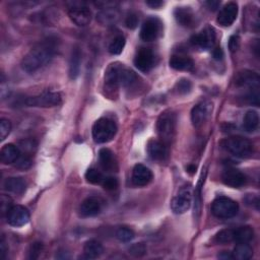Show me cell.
Segmentation results:
<instances>
[{
  "label": "cell",
  "instance_id": "74e56055",
  "mask_svg": "<svg viewBox=\"0 0 260 260\" xmlns=\"http://www.w3.org/2000/svg\"><path fill=\"white\" fill-rule=\"evenodd\" d=\"M11 131V123L8 119L2 118L0 121V139L4 140Z\"/></svg>",
  "mask_w": 260,
  "mask_h": 260
},
{
  "label": "cell",
  "instance_id": "44dd1931",
  "mask_svg": "<svg viewBox=\"0 0 260 260\" xmlns=\"http://www.w3.org/2000/svg\"><path fill=\"white\" fill-rule=\"evenodd\" d=\"M99 162L103 170L114 172L117 170V161L115 155L109 149H101L99 152Z\"/></svg>",
  "mask_w": 260,
  "mask_h": 260
},
{
  "label": "cell",
  "instance_id": "bcb514c9",
  "mask_svg": "<svg viewBox=\"0 0 260 260\" xmlns=\"http://www.w3.org/2000/svg\"><path fill=\"white\" fill-rule=\"evenodd\" d=\"M36 148L34 140H22L20 141V149L25 152H32Z\"/></svg>",
  "mask_w": 260,
  "mask_h": 260
},
{
  "label": "cell",
  "instance_id": "6da1fadb",
  "mask_svg": "<svg viewBox=\"0 0 260 260\" xmlns=\"http://www.w3.org/2000/svg\"><path fill=\"white\" fill-rule=\"evenodd\" d=\"M55 54V47L49 42H42L36 45L30 52L23 57L21 61V67L29 74L38 72L53 59Z\"/></svg>",
  "mask_w": 260,
  "mask_h": 260
},
{
  "label": "cell",
  "instance_id": "5b68a950",
  "mask_svg": "<svg viewBox=\"0 0 260 260\" xmlns=\"http://www.w3.org/2000/svg\"><path fill=\"white\" fill-rule=\"evenodd\" d=\"M117 132L116 123L109 118H101L92 126V138L96 144H106L112 140Z\"/></svg>",
  "mask_w": 260,
  "mask_h": 260
},
{
  "label": "cell",
  "instance_id": "8fae6325",
  "mask_svg": "<svg viewBox=\"0 0 260 260\" xmlns=\"http://www.w3.org/2000/svg\"><path fill=\"white\" fill-rule=\"evenodd\" d=\"M216 43V31L212 27H205L200 33L191 38V44L201 50H208Z\"/></svg>",
  "mask_w": 260,
  "mask_h": 260
},
{
  "label": "cell",
  "instance_id": "52a82bcc",
  "mask_svg": "<svg viewBox=\"0 0 260 260\" xmlns=\"http://www.w3.org/2000/svg\"><path fill=\"white\" fill-rule=\"evenodd\" d=\"M68 15L74 23L79 27L88 25L91 19V12L85 2H69Z\"/></svg>",
  "mask_w": 260,
  "mask_h": 260
},
{
  "label": "cell",
  "instance_id": "b9f144b4",
  "mask_svg": "<svg viewBox=\"0 0 260 260\" xmlns=\"http://www.w3.org/2000/svg\"><path fill=\"white\" fill-rule=\"evenodd\" d=\"M0 205H1L2 214H7L8 210L13 206L12 205V199L9 196L2 195L1 196V203H0Z\"/></svg>",
  "mask_w": 260,
  "mask_h": 260
},
{
  "label": "cell",
  "instance_id": "c3c4849f",
  "mask_svg": "<svg viewBox=\"0 0 260 260\" xmlns=\"http://www.w3.org/2000/svg\"><path fill=\"white\" fill-rule=\"evenodd\" d=\"M212 55H214L215 59H218V60L222 59V57L224 56V53H223L221 47H217L216 49H214V51H212Z\"/></svg>",
  "mask_w": 260,
  "mask_h": 260
},
{
  "label": "cell",
  "instance_id": "f35d334b",
  "mask_svg": "<svg viewBox=\"0 0 260 260\" xmlns=\"http://www.w3.org/2000/svg\"><path fill=\"white\" fill-rule=\"evenodd\" d=\"M14 165H15V167L19 170H27L31 167L32 160L27 155H22V156H19V158L14 163Z\"/></svg>",
  "mask_w": 260,
  "mask_h": 260
},
{
  "label": "cell",
  "instance_id": "f907efd6",
  "mask_svg": "<svg viewBox=\"0 0 260 260\" xmlns=\"http://www.w3.org/2000/svg\"><path fill=\"white\" fill-rule=\"evenodd\" d=\"M206 5L209 7V9L216 10L219 7L220 2L219 1H208V2H206Z\"/></svg>",
  "mask_w": 260,
  "mask_h": 260
},
{
  "label": "cell",
  "instance_id": "e0dca14e",
  "mask_svg": "<svg viewBox=\"0 0 260 260\" xmlns=\"http://www.w3.org/2000/svg\"><path fill=\"white\" fill-rule=\"evenodd\" d=\"M222 180L227 186H230L232 188H241L246 184L247 178L239 170L229 168L223 173Z\"/></svg>",
  "mask_w": 260,
  "mask_h": 260
},
{
  "label": "cell",
  "instance_id": "f546056e",
  "mask_svg": "<svg viewBox=\"0 0 260 260\" xmlns=\"http://www.w3.org/2000/svg\"><path fill=\"white\" fill-rule=\"evenodd\" d=\"M259 125V116L256 111L250 110L246 113L244 120H243V127L247 132H254Z\"/></svg>",
  "mask_w": 260,
  "mask_h": 260
},
{
  "label": "cell",
  "instance_id": "1f68e13d",
  "mask_svg": "<svg viewBox=\"0 0 260 260\" xmlns=\"http://www.w3.org/2000/svg\"><path fill=\"white\" fill-rule=\"evenodd\" d=\"M125 47V38L123 36H117L109 45V52L112 55H119L122 53Z\"/></svg>",
  "mask_w": 260,
  "mask_h": 260
},
{
  "label": "cell",
  "instance_id": "4316f807",
  "mask_svg": "<svg viewBox=\"0 0 260 260\" xmlns=\"http://www.w3.org/2000/svg\"><path fill=\"white\" fill-rule=\"evenodd\" d=\"M104 248L97 240H89L85 244L84 253L87 259H96L103 254Z\"/></svg>",
  "mask_w": 260,
  "mask_h": 260
},
{
  "label": "cell",
  "instance_id": "ee69618b",
  "mask_svg": "<svg viewBox=\"0 0 260 260\" xmlns=\"http://www.w3.org/2000/svg\"><path fill=\"white\" fill-rule=\"evenodd\" d=\"M42 243H34L32 244L31 246V249H30V252H29V258L30 259H36L39 257L41 251H42Z\"/></svg>",
  "mask_w": 260,
  "mask_h": 260
},
{
  "label": "cell",
  "instance_id": "d4e9b609",
  "mask_svg": "<svg viewBox=\"0 0 260 260\" xmlns=\"http://www.w3.org/2000/svg\"><path fill=\"white\" fill-rule=\"evenodd\" d=\"M20 156V150L12 144L5 145L0 152V157H1V162L4 165H10L16 162V160Z\"/></svg>",
  "mask_w": 260,
  "mask_h": 260
},
{
  "label": "cell",
  "instance_id": "f5cc1de1",
  "mask_svg": "<svg viewBox=\"0 0 260 260\" xmlns=\"http://www.w3.org/2000/svg\"><path fill=\"white\" fill-rule=\"evenodd\" d=\"M195 170H196V167H195V166H192V165H190V166L187 167V172H188V173L193 174V173L195 172Z\"/></svg>",
  "mask_w": 260,
  "mask_h": 260
},
{
  "label": "cell",
  "instance_id": "30bf717a",
  "mask_svg": "<svg viewBox=\"0 0 260 260\" xmlns=\"http://www.w3.org/2000/svg\"><path fill=\"white\" fill-rule=\"evenodd\" d=\"M192 201V193L190 187L181 188L178 194L173 198L171 203V208L176 215H182L190 208Z\"/></svg>",
  "mask_w": 260,
  "mask_h": 260
},
{
  "label": "cell",
  "instance_id": "277c9868",
  "mask_svg": "<svg viewBox=\"0 0 260 260\" xmlns=\"http://www.w3.org/2000/svg\"><path fill=\"white\" fill-rule=\"evenodd\" d=\"M222 145L227 152L240 159L250 158L253 154V145L251 144V141L242 136H233L227 138L223 141Z\"/></svg>",
  "mask_w": 260,
  "mask_h": 260
},
{
  "label": "cell",
  "instance_id": "8d00e7d4",
  "mask_svg": "<svg viewBox=\"0 0 260 260\" xmlns=\"http://www.w3.org/2000/svg\"><path fill=\"white\" fill-rule=\"evenodd\" d=\"M191 88H192V84L187 79H182V80L178 81V83L176 85V89L181 94L188 93L191 90Z\"/></svg>",
  "mask_w": 260,
  "mask_h": 260
},
{
  "label": "cell",
  "instance_id": "2e32d148",
  "mask_svg": "<svg viewBox=\"0 0 260 260\" xmlns=\"http://www.w3.org/2000/svg\"><path fill=\"white\" fill-rule=\"evenodd\" d=\"M131 179L133 185L137 187H144L150 184L153 180V173L145 165L137 164L133 168Z\"/></svg>",
  "mask_w": 260,
  "mask_h": 260
},
{
  "label": "cell",
  "instance_id": "816d5d0a",
  "mask_svg": "<svg viewBox=\"0 0 260 260\" xmlns=\"http://www.w3.org/2000/svg\"><path fill=\"white\" fill-rule=\"evenodd\" d=\"M219 258L227 260V259H233V256H232V253H230L229 251H224L221 254H219Z\"/></svg>",
  "mask_w": 260,
  "mask_h": 260
},
{
  "label": "cell",
  "instance_id": "7402d4cb",
  "mask_svg": "<svg viewBox=\"0 0 260 260\" xmlns=\"http://www.w3.org/2000/svg\"><path fill=\"white\" fill-rule=\"evenodd\" d=\"M175 18L183 27H193L195 16L190 7H177L175 10Z\"/></svg>",
  "mask_w": 260,
  "mask_h": 260
},
{
  "label": "cell",
  "instance_id": "7c38bea8",
  "mask_svg": "<svg viewBox=\"0 0 260 260\" xmlns=\"http://www.w3.org/2000/svg\"><path fill=\"white\" fill-rule=\"evenodd\" d=\"M6 220L11 227L19 228L29 223L30 212L25 206L13 205L6 214Z\"/></svg>",
  "mask_w": 260,
  "mask_h": 260
},
{
  "label": "cell",
  "instance_id": "9a60e30c",
  "mask_svg": "<svg viewBox=\"0 0 260 260\" xmlns=\"http://www.w3.org/2000/svg\"><path fill=\"white\" fill-rule=\"evenodd\" d=\"M102 209V202L98 197L90 196L86 198L81 206H80V214L83 218H91L96 217L100 214Z\"/></svg>",
  "mask_w": 260,
  "mask_h": 260
},
{
  "label": "cell",
  "instance_id": "8992f818",
  "mask_svg": "<svg viewBox=\"0 0 260 260\" xmlns=\"http://www.w3.org/2000/svg\"><path fill=\"white\" fill-rule=\"evenodd\" d=\"M239 205L233 199L220 196L211 204V212L218 219H231L238 214Z\"/></svg>",
  "mask_w": 260,
  "mask_h": 260
},
{
  "label": "cell",
  "instance_id": "7bdbcfd3",
  "mask_svg": "<svg viewBox=\"0 0 260 260\" xmlns=\"http://www.w3.org/2000/svg\"><path fill=\"white\" fill-rule=\"evenodd\" d=\"M240 47V38L237 35H234L229 40V49L231 52H236Z\"/></svg>",
  "mask_w": 260,
  "mask_h": 260
},
{
  "label": "cell",
  "instance_id": "603a6c76",
  "mask_svg": "<svg viewBox=\"0 0 260 260\" xmlns=\"http://www.w3.org/2000/svg\"><path fill=\"white\" fill-rule=\"evenodd\" d=\"M169 64L173 69L180 70V72H191L194 67V62L191 58L181 55L172 56Z\"/></svg>",
  "mask_w": 260,
  "mask_h": 260
},
{
  "label": "cell",
  "instance_id": "ab89813d",
  "mask_svg": "<svg viewBox=\"0 0 260 260\" xmlns=\"http://www.w3.org/2000/svg\"><path fill=\"white\" fill-rule=\"evenodd\" d=\"M129 251L132 255L136 257H140V256H144L147 253V246L144 243L134 244L133 246L130 247Z\"/></svg>",
  "mask_w": 260,
  "mask_h": 260
},
{
  "label": "cell",
  "instance_id": "f1b7e54d",
  "mask_svg": "<svg viewBox=\"0 0 260 260\" xmlns=\"http://www.w3.org/2000/svg\"><path fill=\"white\" fill-rule=\"evenodd\" d=\"M233 259L248 260L253 256V250L247 243H238L232 252Z\"/></svg>",
  "mask_w": 260,
  "mask_h": 260
},
{
  "label": "cell",
  "instance_id": "ac0fdd59",
  "mask_svg": "<svg viewBox=\"0 0 260 260\" xmlns=\"http://www.w3.org/2000/svg\"><path fill=\"white\" fill-rule=\"evenodd\" d=\"M237 15L238 5L234 2H230L222 8L217 18V21L222 27H230L233 25L236 18H237Z\"/></svg>",
  "mask_w": 260,
  "mask_h": 260
},
{
  "label": "cell",
  "instance_id": "5bb4252c",
  "mask_svg": "<svg viewBox=\"0 0 260 260\" xmlns=\"http://www.w3.org/2000/svg\"><path fill=\"white\" fill-rule=\"evenodd\" d=\"M212 112V104L208 101H203L197 104L191 111V121L194 127H200L210 116Z\"/></svg>",
  "mask_w": 260,
  "mask_h": 260
},
{
  "label": "cell",
  "instance_id": "3957f363",
  "mask_svg": "<svg viewBox=\"0 0 260 260\" xmlns=\"http://www.w3.org/2000/svg\"><path fill=\"white\" fill-rule=\"evenodd\" d=\"M157 130L162 143L170 146L176 133V115L170 110L163 112L157 122Z\"/></svg>",
  "mask_w": 260,
  "mask_h": 260
},
{
  "label": "cell",
  "instance_id": "f6af8a7d",
  "mask_svg": "<svg viewBox=\"0 0 260 260\" xmlns=\"http://www.w3.org/2000/svg\"><path fill=\"white\" fill-rule=\"evenodd\" d=\"M125 25L128 29H135L138 25V16L135 13H130L125 19Z\"/></svg>",
  "mask_w": 260,
  "mask_h": 260
},
{
  "label": "cell",
  "instance_id": "d6a6232c",
  "mask_svg": "<svg viewBox=\"0 0 260 260\" xmlns=\"http://www.w3.org/2000/svg\"><path fill=\"white\" fill-rule=\"evenodd\" d=\"M98 18L102 23H112L117 20L118 12L116 9H111V7H106L105 10L99 13Z\"/></svg>",
  "mask_w": 260,
  "mask_h": 260
},
{
  "label": "cell",
  "instance_id": "d6986e66",
  "mask_svg": "<svg viewBox=\"0 0 260 260\" xmlns=\"http://www.w3.org/2000/svg\"><path fill=\"white\" fill-rule=\"evenodd\" d=\"M236 85L238 87H248L250 90L259 89V77L251 70H244L236 78Z\"/></svg>",
  "mask_w": 260,
  "mask_h": 260
},
{
  "label": "cell",
  "instance_id": "681fc988",
  "mask_svg": "<svg viewBox=\"0 0 260 260\" xmlns=\"http://www.w3.org/2000/svg\"><path fill=\"white\" fill-rule=\"evenodd\" d=\"M146 3H147L149 6L153 7V8H159V7H161V6L164 4V2L159 1V0H151V1H147Z\"/></svg>",
  "mask_w": 260,
  "mask_h": 260
},
{
  "label": "cell",
  "instance_id": "836d02e7",
  "mask_svg": "<svg viewBox=\"0 0 260 260\" xmlns=\"http://www.w3.org/2000/svg\"><path fill=\"white\" fill-rule=\"evenodd\" d=\"M234 241V229H225L216 236V242L219 244H227Z\"/></svg>",
  "mask_w": 260,
  "mask_h": 260
},
{
  "label": "cell",
  "instance_id": "60d3db41",
  "mask_svg": "<svg viewBox=\"0 0 260 260\" xmlns=\"http://www.w3.org/2000/svg\"><path fill=\"white\" fill-rule=\"evenodd\" d=\"M102 186L104 187V189H106V190L113 191L118 187V180L115 177L104 178L102 182Z\"/></svg>",
  "mask_w": 260,
  "mask_h": 260
},
{
  "label": "cell",
  "instance_id": "cb8c5ba5",
  "mask_svg": "<svg viewBox=\"0 0 260 260\" xmlns=\"http://www.w3.org/2000/svg\"><path fill=\"white\" fill-rule=\"evenodd\" d=\"M27 183L20 177H10L4 182V189L6 191L14 194H21L25 192Z\"/></svg>",
  "mask_w": 260,
  "mask_h": 260
},
{
  "label": "cell",
  "instance_id": "4fadbf2b",
  "mask_svg": "<svg viewBox=\"0 0 260 260\" xmlns=\"http://www.w3.org/2000/svg\"><path fill=\"white\" fill-rule=\"evenodd\" d=\"M155 54L149 48H141L137 51L134 58L135 67L143 73H149L155 66Z\"/></svg>",
  "mask_w": 260,
  "mask_h": 260
},
{
  "label": "cell",
  "instance_id": "ba28073f",
  "mask_svg": "<svg viewBox=\"0 0 260 260\" xmlns=\"http://www.w3.org/2000/svg\"><path fill=\"white\" fill-rule=\"evenodd\" d=\"M61 103V96L56 91H45L35 97H29L23 100V104L29 107H55Z\"/></svg>",
  "mask_w": 260,
  "mask_h": 260
},
{
  "label": "cell",
  "instance_id": "484cf974",
  "mask_svg": "<svg viewBox=\"0 0 260 260\" xmlns=\"http://www.w3.org/2000/svg\"><path fill=\"white\" fill-rule=\"evenodd\" d=\"M81 65H82V52L79 48H75L73 50L72 56H70L69 61V77L72 80H77L81 73Z\"/></svg>",
  "mask_w": 260,
  "mask_h": 260
},
{
  "label": "cell",
  "instance_id": "e575fe53",
  "mask_svg": "<svg viewBox=\"0 0 260 260\" xmlns=\"http://www.w3.org/2000/svg\"><path fill=\"white\" fill-rule=\"evenodd\" d=\"M116 237L117 239L121 242H130L134 238V233L131 229L127 227H121L117 230L116 232Z\"/></svg>",
  "mask_w": 260,
  "mask_h": 260
},
{
  "label": "cell",
  "instance_id": "83f0119b",
  "mask_svg": "<svg viewBox=\"0 0 260 260\" xmlns=\"http://www.w3.org/2000/svg\"><path fill=\"white\" fill-rule=\"evenodd\" d=\"M254 238V231L251 227L245 226L238 229H234V242L236 243H249Z\"/></svg>",
  "mask_w": 260,
  "mask_h": 260
},
{
  "label": "cell",
  "instance_id": "7a4b0ae2",
  "mask_svg": "<svg viewBox=\"0 0 260 260\" xmlns=\"http://www.w3.org/2000/svg\"><path fill=\"white\" fill-rule=\"evenodd\" d=\"M137 81L136 75L121 63L111 64L105 75V83L110 87H130Z\"/></svg>",
  "mask_w": 260,
  "mask_h": 260
},
{
  "label": "cell",
  "instance_id": "d590c367",
  "mask_svg": "<svg viewBox=\"0 0 260 260\" xmlns=\"http://www.w3.org/2000/svg\"><path fill=\"white\" fill-rule=\"evenodd\" d=\"M86 179L90 184H102L104 177L100 171H98L94 168H91L88 169L87 172L86 173Z\"/></svg>",
  "mask_w": 260,
  "mask_h": 260
},
{
  "label": "cell",
  "instance_id": "4dcf8cb0",
  "mask_svg": "<svg viewBox=\"0 0 260 260\" xmlns=\"http://www.w3.org/2000/svg\"><path fill=\"white\" fill-rule=\"evenodd\" d=\"M206 177V170L204 169L201 177L197 183V186L195 188V193H194V216L196 219L199 218L200 215V209H201V188L203 186L204 180Z\"/></svg>",
  "mask_w": 260,
  "mask_h": 260
},
{
  "label": "cell",
  "instance_id": "7dc6e473",
  "mask_svg": "<svg viewBox=\"0 0 260 260\" xmlns=\"http://www.w3.org/2000/svg\"><path fill=\"white\" fill-rule=\"evenodd\" d=\"M7 251H8V248L6 247L4 238H2V239H1V242H0V256H1V258H4V257H5Z\"/></svg>",
  "mask_w": 260,
  "mask_h": 260
},
{
  "label": "cell",
  "instance_id": "ffe728a7",
  "mask_svg": "<svg viewBox=\"0 0 260 260\" xmlns=\"http://www.w3.org/2000/svg\"><path fill=\"white\" fill-rule=\"evenodd\" d=\"M147 151L151 159L154 161H165L168 156V150L167 146L163 144L161 140H156V139H151L148 146H147Z\"/></svg>",
  "mask_w": 260,
  "mask_h": 260
},
{
  "label": "cell",
  "instance_id": "9c48e42d",
  "mask_svg": "<svg viewBox=\"0 0 260 260\" xmlns=\"http://www.w3.org/2000/svg\"><path fill=\"white\" fill-rule=\"evenodd\" d=\"M163 31L162 21L156 17H149L141 26L140 30V38L145 42H153L160 38Z\"/></svg>",
  "mask_w": 260,
  "mask_h": 260
}]
</instances>
